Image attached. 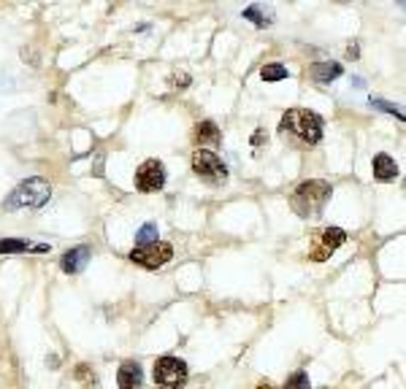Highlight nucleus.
I'll return each mask as SVG.
<instances>
[{"label":"nucleus","mask_w":406,"mask_h":389,"mask_svg":"<svg viewBox=\"0 0 406 389\" xmlns=\"http://www.w3.org/2000/svg\"><path fill=\"white\" fill-rule=\"evenodd\" d=\"M279 130L282 133H293L304 144H320L323 133H325V122H323L320 114H314L309 108H290L282 117Z\"/></svg>","instance_id":"obj_2"},{"label":"nucleus","mask_w":406,"mask_h":389,"mask_svg":"<svg viewBox=\"0 0 406 389\" xmlns=\"http://www.w3.org/2000/svg\"><path fill=\"white\" fill-rule=\"evenodd\" d=\"M195 138L198 141H209V144H220V127L209 119L201 122V124H195Z\"/></svg>","instance_id":"obj_14"},{"label":"nucleus","mask_w":406,"mask_h":389,"mask_svg":"<svg viewBox=\"0 0 406 389\" xmlns=\"http://www.w3.org/2000/svg\"><path fill=\"white\" fill-rule=\"evenodd\" d=\"M347 54H350V57H357V44H352V47L347 49Z\"/></svg>","instance_id":"obj_20"},{"label":"nucleus","mask_w":406,"mask_h":389,"mask_svg":"<svg viewBox=\"0 0 406 389\" xmlns=\"http://www.w3.org/2000/svg\"><path fill=\"white\" fill-rule=\"evenodd\" d=\"M371 106H374V108H380V111H384V114H393V117L404 119L401 106H393V103H387V100H382V97H371Z\"/></svg>","instance_id":"obj_19"},{"label":"nucleus","mask_w":406,"mask_h":389,"mask_svg":"<svg viewBox=\"0 0 406 389\" xmlns=\"http://www.w3.org/2000/svg\"><path fill=\"white\" fill-rule=\"evenodd\" d=\"M282 389H311V381H309V373L306 370H295L287 381H284V387Z\"/></svg>","instance_id":"obj_18"},{"label":"nucleus","mask_w":406,"mask_h":389,"mask_svg":"<svg viewBox=\"0 0 406 389\" xmlns=\"http://www.w3.org/2000/svg\"><path fill=\"white\" fill-rule=\"evenodd\" d=\"M25 251H49L47 243L35 246V243L25 241V238H0V254H25Z\"/></svg>","instance_id":"obj_11"},{"label":"nucleus","mask_w":406,"mask_h":389,"mask_svg":"<svg viewBox=\"0 0 406 389\" xmlns=\"http://www.w3.org/2000/svg\"><path fill=\"white\" fill-rule=\"evenodd\" d=\"M193 173L201 181H206V184L220 187L228 179V165L222 163V157L217 151H211V149H195V154H193Z\"/></svg>","instance_id":"obj_4"},{"label":"nucleus","mask_w":406,"mask_h":389,"mask_svg":"<svg viewBox=\"0 0 406 389\" xmlns=\"http://www.w3.org/2000/svg\"><path fill=\"white\" fill-rule=\"evenodd\" d=\"M154 384L163 389H179L187 384V376H190V370H187V363L184 360H179L174 354H165V357H160V360H154Z\"/></svg>","instance_id":"obj_5"},{"label":"nucleus","mask_w":406,"mask_h":389,"mask_svg":"<svg viewBox=\"0 0 406 389\" xmlns=\"http://www.w3.org/2000/svg\"><path fill=\"white\" fill-rule=\"evenodd\" d=\"M51 197V184L41 176H30L25 179L14 192L3 200L6 211H19V208H41L47 206Z\"/></svg>","instance_id":"obj_3"},{"label":"nucleus","mask_w":406,"mask_h":389,"mask_svg":"<svg viewBox=\"0 0 406 389\" xmlns=\"http://www.w3.org/2000/svg\"><path fill=\"white\" fill-rule=\"evenodd\" d=\"M260 76H263L266 81H282V78H287V68H284L282 63H268V65L260 71Z\"/></svg>","instance_id":"obj_17"},{"label":"nucleus","mask_w":406,"mask_h":389,"mask_svg":"<svg viewBox=\"0 0 406 389\" xmlns=\"http://www.w3.org/2000/svg\"><path fill=\"white\" fill-rule=\"evenodd\" d=\"M330 194H333V187H330L328 181H323V179H311V181H304V184L293 192V197H290V208H293L298 217L311 219L325 208V203L330 200Z\"/></svg>","instance_id":"obj_1"},{"label":"nucleus","mask_w":406,"mask_h":389,"mask_svg":"<svg viewBox=\"0 0 406 389\" xmlns=\"http://www.w3.org/2000/svg\"><path fill=\"white\" fill-rule=\"evenodd\" d=\"M171 257H174L171 243H163V241L147 243V246H136V249L130 251V263L147 267V270L163 267L165 263H171Z\"/></svg>","instance_id":"obj_6"},{"label":"nucleus","mask_w":406,"mask_h":389,"mask_svg":"<svg viewBox=\"0 0 406 389\" xmlns=\"http://www.w3.org/2000/svg\"><path fill=\"white\" fill-rule=\"evenodd\" d=\"M165 184V165L160 160H147L136 170V190L138 192H157Z\"/></svg>","instance_id":"obj_7"},{"label":"nucleus","mask_w":406,"mask_h":389,"mask_svg":"<svg viewBox=\"0 0 406 389\" xmlns=\"http://www.w3.org/2000/svg\"><path fill=\"white\" fill-rule=\"evenodd\" d=\"M254 389H274V387H271L268 381H260V384H257V387H254Z\"/></svg>","instance_id":"obj_21"},{"label":"nucleus","mask_w":406,"mask_h":389,"mask_svg":"<svg viewBox=\"0 0 406 389\" xmlns=\"http://www.w3.org/2000/svg\"><path fill=\"white\" fill-rule=\"evenodd\" d=\"M157 235H160L157 224L147 222V224H144V227L136 233V246H147V243H154V241H157Z\"/></svg>","instance_id":"obj_16"},{"label":"nucleus","mask_w":406,"mask_h":389,"mask_svg":"<svg viewBox=\"0 0 406 389\" xmlns=\"http://www.w3.org/2000/svg\"><path fill=\"white\" fill-rule=\"evenodd\" d=\"M371 170H374V179L377 181H393L398 176V165L390 154H377L374 163H371Z\"/></svg>","instance_id":"obj_12"},{"label":"nucleus","mask_w":406,"mask_h":389,"mask_svg":"<svg viewBox=\"0 0 406 389\" xmlns=\"http://www.w3.org/2000/svg\"><path fill=\"white\" fill-rule=\"evenodd\" d=\"M244 19L254 22L257 27H268L271 19H274V14L271 11H263V6H250V8H244Z\"/></svg>","instance_id":"obj_15"},{"label":"nucleus","mask_w":406,"mask_h":389,"mask_svg":"<svg viewBox=\"0 0 406 389\" xmlns=\"http://www.w3.org/2000/svg\"><path fill=\"white\" fill-rule=\"evenodd\" d=\"M87 263H90V246H76V249H71V251L63 254L60 267L74 276V273H81L87 267Z\"/></svg>","instance_id":"obj_9"},{"label":"nucleus","mask_w":406,"mask_h":389,"mask_svg":"<svg viewBox=\"0 0 406 389\" xmlns=\"http://www.w3.org/2000/svg\"><path fill=\"white\" fill-rule=\"evenodd\" d=\"M341 73H344V68H341L339 63H317V65H311V78H314L317 84H330V81H336Z\"/></svg>","instance_id":"obj_13"},{"label":"nucleus","mask_w":406,"mask_h":389,"mask_svg":"<svg viewBox=\"0 0 406 389\" xmlns=\"http://www.w3.org/2000/svg\"><path fill=\"white\" fill-rule=\"evenodd\" d=\"M344 241H347V233H344V230H339V227H325V230L320 233V238L314 241V249L309 251V260H311V263H325L339 246H344Z\"/></svg>","instance_id":"obj_8"},{"label":"nucleus","mask_w":406,"mask_h":389,"mask_svg":"<svg viewBox=\"0 0 406 389\" xmlns=\"http://www.w3.org/2000/svg\"><path fill=\"white\" fill-rule=\"evenodd\" d=\"M117 384L120 389H141L144 384V370L138 363H125L117 373Z\"/></svg>","instance_id":"obj_10"}]
</instances>
